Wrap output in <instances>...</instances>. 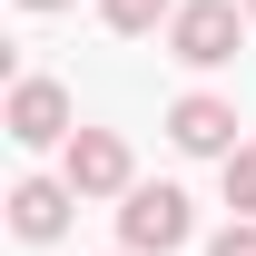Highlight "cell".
I'll return each instance as SVG.
<instances>
[{"label": "cell", "instance_id": "1", "mask_svg": "<svg viewBox=\"0 0 256 256\" xmlns=\"http://www.w3.org/2000/svg\"><path fill=\"white\" fill-rule=\"evenodd\" d=\"M188 236H197L188 188H168V178H138V188L118 197V246H138V256H178Z\"/></svg>", "mask_w": 256, "mask_h": 256}, {"label": "cell", "instance_id": "2", "mask_svg": "<svg viewBox=\"0 0 256 256\" xmlns=\"http://www.w3.org/2000/svg\"><path fill=\"white\" fill-rule=\"evenodd\" d=\"M236 40H246V0H178V20H168V60L226 69V60H236Z\"/></svg>", "mask_w": 256, "mask_h": 256}, {"label": "cell", "instance_id": "3", "mask_svg": "<svg viewBox=\"0 0 256 256\" xmlns=\"http://www.w3.org/2000/svg\"><path fill=\"white\" fill-rule=\"evenodd\" d=\"M0 128H10L20 148H69V138H79V108H69V89H60V79L20 69V79H10V108H0Z\"/></svg>", "mask_w": 256, "mask_h": 256}, {"label": "cell", "instance_id": "4", "mask_svg": "<svg viewBox=\"0 0 256 256\" xmlns=\"http://www.w3.org/2000/svg\"><path fill=\"white\" fill-rule=\"evenodd\" d=\"M60 178L79 197H128V188H138V158H128L118 128H79V138L60 148Z\"/></svg>", "mask_w": 256, "mask_h": 256}, {"label": "cell", "instance_id": "5", "mask_svg": "<svg viewBox=\"0 0 256 256\" xmlns=\"http://www.w3.org/2000/svg\"><path fill=\"white\" fill-rule=\"evenodd\" d=\"M168 138H178L188 158H226V148H236V98H217V89L168 98Z\"/></svg>", "mask_w": 256, "mask_h": 256}, {"label": "cell", "instance_id": "6", "mask_svg": "<svg viewBox=\"0 0 256 256\" xmlns=\"http://www.w3.org/2000/svg\"><path fill=\"white\" fill-rule=\"evenodd\" d=\"M69 207H79L69 178H20V188H10V236H20V246H50L69 226Z\"/></svg>", "mask_w": 256, "mask_h": 256}, {"label": "cell", "instance_id": "7", "mask_svg": "<svg viewBox=\"0 0 256 256\" xmlns=\"http://www.w3.org/2000/svg\"><path fill=\"white\" fill-rule=\"evenodd\" d=\"M98 20H108L118 40H148V30H168V20H178V0H98Z\"/></svg>", "mask_w": 256, "mask_h": 256}, {"label": "cell", "instance_id": "8", "mask_svg": "<svg viewBox=\"0 0 256 256\" xmlns=\"http://www.w3.org/2000/svg\"><path fill=\"white\" fill-rule=\"evenodd\" d=\"M217 168H226V207H236V217H256V138H236Z\"/></svg>", "mask_w": 256, "mask_h": 256}, {"label": "cell", "instance_id": "9", "mask_svg": "<svg viewBox=\"0 0 256 256\" xmlns=\"http://www.w3.org/2000/svg\"><path fill=\"white\" fill-rule=\"evenodd\" d=\"M207 256H256V217H236L226 236H207Z\"/></svg>", "mask_w": 256, "mask_h": 256}, {"label": "cell", "instance_id": "10", "mask_svg": "<svg viewBox=\"0 0 256 256\" xmlns=\"http://www.w3.org/2000/svg\"><path fill=\"white\" fill-rule=\"evenodd\" d=\"M20 10H79V0H20Z\"/></svg>", "mask_w": 256, "mask_h": 256}, {"label": "cell", "instance_id": "11", "mask_svg": "<svg viewBox=\"0 0 256 256\" xmlns=\"http://www.w3.org/2000/svg\"><path fill=\"white\" fill-rule=\"evenodd\" d=\"M246 20H256V0H246Z\"/></svg>", "mask_w": 256, "mask_h": 256}, {"label": "cell", "instance_id": "12", "mask_svg": "<svg viewBox=\"0 0 256 256\" xmlns=\"http://www.w3.org/2000/svg\"><path fill=\"white\" fill-rule=\"evenodd\" d=\"M118 256H138V246H118Z\"/></svg>", "mask_w": 256, "mask_h": 256}]
</instances>
